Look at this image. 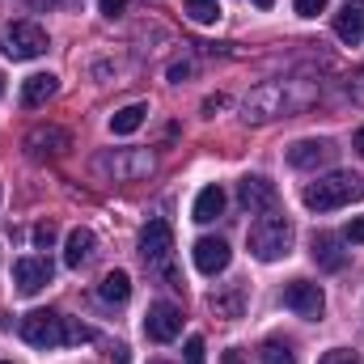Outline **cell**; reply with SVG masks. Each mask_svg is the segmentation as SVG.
I'll use <instances>...</instances> for the list:
<instances>
[{"label": "cell", "mask_w": 364, "mask_h": 364, "mask_svg": "<svg viewBox=\"0 0 364 364\" xmlns=\"http://www.w3.org/2000/svg\"><path fill=\"white\" fill-rule=\"evenodd\" d=\"M97 9L106 17H119V13H127V0H97Z\"/></svg>", "instance_id": "cell-29"}, {"label": "cell", "mask_w": 364, "mask_h": 364, "mask_svg": "<svg viewBox=\"0 0 364 364\" xmlns=\"http://www.w3.org/2000/svg\"><path fill=\"white\" fill-rule=\"evenodd\" d=\"M335 34H339V43H348V47L364 43V0H348V4L335 13Z\"/></svg>", "instance_id": "cell-15"}, {"label": "cell", "mask_w": 364, "mask_h": 364, "mask_svg": "<svg viewBox=\"0 0 364 364\" xmlns=\"http://www.w3.org/2000/svg\"><path fill=\"white\" fill-rule=\"evenodd\" d=\"M212 314L216 318H242V309H246V284H229L225 292H212Z\"/></svg>", "instance_id": "cell-18"}, {"label": "cell", "mask_w": 364, "mask_h": 364, "mask_svg": "<svg viewBox=\"0 0 364 364\" xmlns=\"http://www.w3.org/2000/svg\"><path fill=\"white\" fill-rule=\"evenodd\" d=\"M220 364H246V360H242V352H225V360Z\"/></svg>", "instance_id": "cell-31"}, {"label": "cell", "mask_w": 364, "mask_h": 364, "mask_svg": "<svg viewBox=\"0 0 364 364\" xmlns=\"http://www.w3.org/2000/svg\"><path fill=\"white\" fill-rule=\"evenodd\" d=\"M144 335H149L153 343H174L182 335V309L170 305V301H157V305L149 309V318H144Z\"/></svg>", "instance_id": "cell-7"}, {"label": "cell", "mask_w": 364, "mask_h": 364, "mask_svg": "<svg viewBox=\"0 0 364 364\" xmlns=\"http://www.w3.org/2000/svg\"><path fill=\"white\" fill-rule=\"evenodd\" d=\"M335 144L331 140H296L292 149H288V166L292 170H318V166H326V161H335Z\"/></svg>", "instance_id": "cell-10"}, {"label": "cell", "mask_w": 364, "mask_h": 364, "mask_svg": "<svg viewBox=\"0 0 364 364\" xmlns=\"http://www.w3.org/2000/svg\"><path fill=\"white\" fill-rule=\"evenodd\" d=\"M170 250H174V229L166 220H149L140 229V255H144V263H166Z\"/></svg>", "instance_id": "cell-9"}, {"label": "cell", "mask_w": 364, "mask_h": 364, "mask_svg": "<svg viewBox=\"0 0 364 364\" xmlns=\"http://www.w3.org/2000/svg\"><path fill=\"white\" fill-rule=\"evenodd\" d=\"M229 259H233V255H229V246H225L220 237H199V242H195V267L203 275H220L229 267Z\"/></svg>", "instance_id": "cell-14"}, {"label": "cell", "mask_w": 364, "mask_h": 364, "mask_svg": "<svg viewBox=\"0 0 364 364\" xmlns=\"http://www.w3.org/2000/svg\"><path fill=\"white\" fill-rule=\"evenodd\" d=\"M292 9H296L301 17H318V13L326 9V0H292Z\"/></svg>", "instance_id": "cell-27"}, {"label": "cell", "mask_w": 364, "mask_h": 364, "mask_svg": "<svg viewBox=\"0 0 364 364\" xmlns=\"http://www.w3.org/2000/svg\"><path fill=\"white\" fill-rule=\"evenodd\" d=\"M318 364H360V356H356V352H348V348H335V352H326Z\"/></svg>", "instance_id": "cell-26"}, {"label": "cell", "mask_w": 364, "mask_h": 364, "mask_svg": "<svg viewBox=\"0 0 364 364\" xmlns=\"http://www.w3.org/2000/svg\"><path fill=\"white\" fill-rule=\"evenodd\" d=\"M47 47H51V38H47V30L38 21H9V26H0V51L9 60H38Z\"/></svg>", "instance_id": "cell-5"}, {"label": "cell", "mask_w": 364, "mask_h": 364, "mask_svg": "<svg viewBox=\"0 0 364 364\" xmlns=\"http://www.w3.org/2000/svg\"><path fill=\"white\" fill-rule=\"evenodd\" d=\"M153 364H166V360H153Z\"/></svg>", "instance_id": "cell-35"}, {"label": "cell", "mask_w": 364, "mask_h": 364, "mask_svg": "<svg viewBox=\"0 0 364 364\" xmlns=\"http://www.w3.org/2000/svg\"><path fill=\"white\" fill-rule=\"evenodd\" d=\"M301 199H305L309 212H335V208L360 203L364 199V178H356L352 170H335V174H326V178L309 182Z\"/></svg>", "instance_id": "cell-2"}, {"label": "cell", "mask_w": 364, "mask_h": 364, "mask_svg": "<svg viewBox=\"0 0 364 364\" xmlns=\"http://www.w3.org/2000/svg\"><path fill=\"white\" fill-rule=\"evenodd\" d=\"M68 149H73V136H68L64 127H51V123H47V127H34V132L26 136V153L38 157V161H43V157H64Z\"/></svg>", "instance_id": "cell-8"}, {"label": "cell", "mask_w": 364, "mask_h": 364, "mask_svg": "<svg viewBox=\"0 0 364 364\" xmlns=\"http://www.w3.org/2000/svg\"><path fill=\"white\" fill-rule=\"evenodd\" d=\"M93 170L102 178H114V182H136L144 174H153V153L144 149H106L93 157Z\"/></svg>", "instance_id": "cell-4"}, {"label": "cell", "mask_w": 364, "mask_h": 364, "mask_svg": "<svg viewBox=\"0 0 364 364\" xmlns=\"http://www.w3.org/2000/svg\"><path fill=\"white\" fill-rule=\"evenodd\" d=\"M237 199H242L246 212H259V216H263V212H272L275 208V182L250 174V178L237 182Z\"/></svg>", "instance_id": "cell-12"}, {"label": "cell", "mask_w": 364, "mask_h": 364, "mask_svg": "<svg viewBox=\"0 0 364 364\" xmlns=\"http://www.w3.org/2000/svg\"><path fill=\"white\" fill-rule=\"evenodd\" d=\"M250 4H255V9H272L275 0H250Z\"/></svg>", "instance_id": "cell-33"}, {"label": "cell", "mask_w": 364, "mask_h": 364, "mask_svg": "<svg viewBox=\"0 0 364 364\" xmlns=\"http://www.w3.org/2000/svg\"><path fill=\"white\" fill-rule=\"evenodd\" d=\"M144 114H149V106H144V102H132V106H123V110L110 114V132H114V136H132V132L144 123Z\"/></svg>", "instance_id": "cell-21"}, {"label": "cell", "mask_w": 364, "mask_h": 364, "mask_svg": "<svg viewBox=\"0 0 364 364\" xmlns=\"http://www.w3.org/2000/svg\"><path fill=\"white\" fill-rule=\"evenodd\" d=\"M203 352H208V348H203V339H199V335H191L182 356H186V364H203Z\"/></svg>", "instance_id": "cell-25"}, {"label": "cell", "mask_w": 364, "mask_h": 364, "mask_svg": "<svg viewBox=\"0 0 364 364\" xmlns=\"http://www.w3.org/2000/svg\"><path fill=\"white\" fill-rule=\"evenodd\" d=\"M186 17L199 26H212L220 21V0H186Z\"/></svg>", "instance_id": "cell-22"}, {"label": "cell", "mask_w": 364, "mask_h": 364, "mask_svg": "<svg viewBox=\"0 0 364 364\" xmlns=\"http://www.w3.org/2000/svg\"><path fill=\"white\" fill-rule=\"evenodd\" d=\"M60 90V81L51 77V73H34V77H26V85H21V106H43V102H51Z\"/></svg>", "instance_id": "cell-17"}, {"label": "cell", "mask_w": 364, "mask_h": 364, "mask_svg": "<svg viewBox=\"0 0 364 364\" xmlns=\"http://www.w3.org/2000/svg\"><path fill=\"white\" fill-rule=\"evenodd\" d=\"M21 339L30 348H77V343H90L93 339V326L77 322V318H64L55 309H34L21 318Z\"/></svg>", "instance_id": "cell-1"}, {"label": "cell", "mask_w": 364, "mask_h": 364, "mask_svg": "<svg viewBox=\"0 0 364 364\" xmlns=\"http://www.w3.org/2000/svg\"><path fill=\"white\" fill-rule=\"evenodd\" d=\"M0 93H4V77H0Z\"/></svg>", "instance_id": "cell-34"}, {"label": "cell", "mask_w": 364, "mask_h": 364, "mask_svg": "<svg viewBox=\"0 0 364 364\" xmlns=\"http://www.w3.org/2000/svg\"><path fill=\"white\" fill-rule=\"evenodd\" d=\"M30 237H34V246H38V250H51V246H55V237H60V229H55V220H38Z\"/></svg>", "instance_id": "cell-24"}, {"label": "cell", "mask_w": 364, "mask_h": 364, "mask_svg": "<svg viewBox=\"0 0 364 364\" xmlns=\"http://www.w3.org/2000/svg\"><path fill=\"white\" fill-rule=\"evenodd\" d=\"M352 149H356V153H360V157H364V127H360V132H356V140H352Z\"/></svg>", "instance_id": "cell-32"}, {"label": "cell", "mask_w": 364, "mask_h": 364, "mask_svg": "<svg viewBox=\"0 0 364 364\" xmlns=\"http://www.w3.org/2000/svg\"><path fill=\"white\" fill-rule=\"evenodd\" d=\"M93 255H97V237L90 229H73L68 233V246H64V263L68 267H85Z\"/></svg>", "instance_id": "cell-16"}, {"label": "cell", "mask_w": 364, "mask_h": 364, "mask_svg": "<svg viewBox=\"0 0 364 364\" xmlns=\"http://www.w3.org/2000/svg\"><path fill=\"white\" fill-rule=\"evenodd\" d=\"M263 364H296L292 343H284V339H267V343H263Z\"/></svg>", "instance_id": "cell-23"}, {"label": "cell", "mask_w": 364, "mask_h": 364, "mask_svg": "<svg viewBox=\"0 0 364 364\" xmlns=\"http://www.w3.org/2000/svg\"><path fill=\"white\" fill-rule=\"evenodd\" d=\"M292 250V225L288 216H275V212H263L255 225H250V255L259 263H275Z\"/></svg>", "instance_id": "cell-3"}, {"label": "cell", "mask_w": 364, "mask_h": 364, "mask_svg": "<svg viewBox=\"0 0 364 364\" xmlns=\"http://www.w3.org/2000/svg\"><path fill=\"white\" fill-rule=\"evenodd\" d=\"M309 255H314V263L326 267V272H343V263H348L343 237H335V233H314V237H309Z\"/></svg>", "instance_id": "cell-13"}, {"label": "cell", "mask_w": 364, "mask_h": 364, "mask_svg": "<svg viewBox=\"0 0 364 364\" xmlns=\"http://www.w3.org/2000/svg\"><path fill=\"white\" fill-rule=\"evenodd\" d=\"M225 212V191L220 186H203L199 195H195V208H191V216L199 220V225H208V220H216Z\"/></svg>", "instance_id": "cell-19"}, {"label": "cell", "mask_w": 364, "mask_h": 364, "mask_svg": "<svg viewBox=\"0 0 364 364\" xmlns=\"http://www.w3.org/2000/svg\"><path fill=\"white\" fill-rule=\"evenodd\" d=\"M284 305H288L296 318L318 322V318H322V309H326V296H322V288H318V284H309V279H292V284L284 288Z\"/></svg>", "instance_id": "cell-6"}, {"label": "cell", "mask_w": 364, "mask_h": 364, "mask_svg": "<svg viewBox=\"0 0 364 364\" xmlns=\"http://www.w3.org/2000/svg\"><path fill=\"white\" fill-rule=\"evenodd\" d=\"M13 284H17V292H26V296L43 292V288L51 284V263H47V259H17V263H13Z\"/></svg>", "instance_id": "cell-11"}, {"label": "cell", "mask_w": 364, "mask_h": 364, "mask_svg": "<svg viewBox=\"0 0 364 364\" xmlns=\"http://www.w3.org/2000/svg\"><path fill=\"white\" fill-rule=\"evenodd\" d=\"M97 296H102L106 305H123V301L132 296V275L127 272H110L102 284H97Z\"/></svg>", "instance_id": "cell-20"}, {"label": "cell", "mask_w": 364, "mask_h": 364, "mask_svg": "<svg viewBox=\"0 0 364 364\" xmlns=\"http://www.w3.org/2000/svg\"><path fill=\"white\" fill-rule=\"evenodd\" d=\"M343 242H352V246H364V220L356 216L348 229H343Z\"/></svg>", "instance_id": "cell-28"}, {"label": "cell", "mask_w": 364, "mask_h": 364, "mask_svg": "<svg viewBox=\"0 0 364 364\" xmlns=\"http://www.w3.org/2000/svg\"><path fill=\"white\" fill-rule=\"evenodd\" d=\"M182 77H191V60H178V64H170V81H182Z\"/></svg>", "instance_id": "cell-30"}]
</instances>
